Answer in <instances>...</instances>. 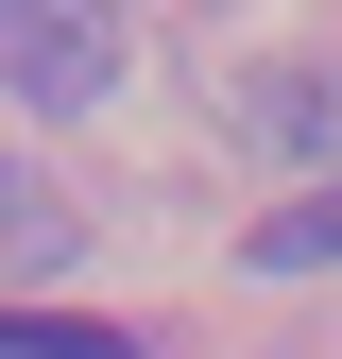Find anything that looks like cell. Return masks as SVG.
Listing matches in <instances>:
<instances>
[{
  "label": "cell",
  "instance_id": "obj_1",
  "mask_svg": "<svg viewBox=\"0 0 342 359\" xmlns=\"http://www.w3.org/2000/svg\"><path fill=\"white\" fill-rule=\"evenodd\" d=\"M0 86L34 120H86L120 86V0H0Z\"/></svg>",
  "mask_w": 342,
  "mask_h": 359
},
{
  "label": "cell",
  "instance_id": "obj_2",
  "mask_svg": "<svg viewBox=\"0 0 342 359\" xmlns=\"http://www.w3.org/2000/svg\"><path fill=\"white\" fill-rule=\"evenodd\" d=\"M256 274H342V171L291 205H256Z\"/></svg>",
  "mask_w": 342,
  "mask_h": 359
},
{
  "label": "cell",
  "instance_id": "obj_3",
  "mask_svg": "<svg viewBox=\"0 0 342 359\" xmlns=\"http://www.w3.org/2000/svg\"><path fill=\"white\" fill-rule=\"evenodd\" d=\"M0 359H137V325H86V308H0Z\"/></svg>",
  "mask_w": 342,
  "mask_h": 359
},
{
  "label": "cell",
  "instance_id": "obj_4",
  "mask_svg": "<svg viewBox=\"0 0 342 359\" xmlns=\"http://www.w3.org/2000/svg\"><path fill=\"white\" fill-rule=\"evenodd\" d=\"M0 205H18V171H0Z\"/></svg>",
  "mask_w": 342,
  "mask_h": 359
}]
</instances>
